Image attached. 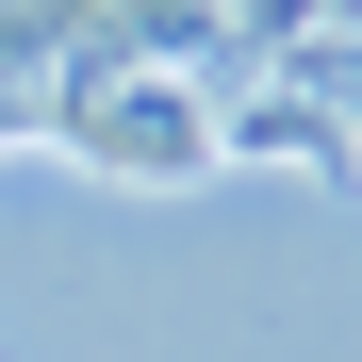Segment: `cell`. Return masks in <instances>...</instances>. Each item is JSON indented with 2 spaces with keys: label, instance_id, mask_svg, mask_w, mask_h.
Returning <instances> with one entry per match:
<instances>
[{
  "label": "cell",
  "instance_id": "6da1fadb",
  "mask_svg": "<svg viewBox=\"0 0 362 362\" xmlns=\"http://www.w3.org/2000/svg\"><path fill=\"white\" fill-rule=\"evenodd\" d=\"M49 148H83V165H115V181H181V165L214 148V99L165 83V66H115V83H83L66 115H49Z\"/></svg>",
  "mask_w": 362,
  "mask_h": 362
}]
</instances>
